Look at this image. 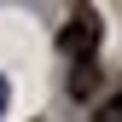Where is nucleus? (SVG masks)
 <instances>
[{
	"instance_id": "obj_1",
	"label": "nucleus",
	"mask_w": 122,
	"mask_h": 122,
	"mask_svg": "<svg viewBox=\"0 0 122 122\" xmlns=\"http://www.w3.org/2000/svg\"><path fill=\"white\" fill-rule=\"evenodd\" d=\"M93 47H99V12L81 6L64 29H58V52H64L70 64H87V58H93Z\"/></svg>"
},
{
	"instance_id": "obj_2",
	"label": "nucleus",
	"mask_w": 122,
	"mask_h": 122,
	"mask_svg": "<svg viewBox=\"0 0 122 122\" xmlns=\"http://www.w3.org/2000/svg\"><path fill=\"white\" fill-rule=\"evenodd\" d=\"M93 87H99V64L87 58V64L70 70V93H76V99H93Z\"/></svg>"
},
{
	"instance_id": "obj_3",
	"label": "nucleus",
	"mask_w": 122,
	"mask_h": 122,
	"mask_svg": "<svg viewBox=\"0 0 122 122\" xmlns=\"http://www.w3.org/2000/svg\"><path fill=\"white\" fill-rule=\"evenodd\" d=\"M99 122H122V93H111V99H105V111H99Z\"/></svg>"
},
{
	"instance_id": "obj_4",
	"label": "nucleus",
	"mask_w": 122,
	"mask_h": 122,
	"mask_svg": "<svg viewBox=\"0 0 122 122\" xmlns=\"http://www.w3.org/2000/svg\"><path fill=\"white\" fill-rule=\"evenodd\" d=\"M0 111H6V81H0Z\"/></svg>"
}]
</instances>
